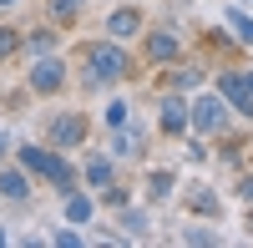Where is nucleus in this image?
Instances as JSON below:
<instances>
[{
  "label": "nucleus",
  "instance_id": "f257e3e1",
  "mask_svg": "<svg viewBox=\"0 0 253 248\" xmlns=\"http://www.w3.org/2000/svg\"><path fill=\"white\" fill-rule=\"evenodd\" d=\"M15 162H26V167L46 182V188H56V198H66L81 188V167L61 152V147H41V142H20L15 147Z\"/></svg>",
  "mask_w": 253,
  "mask_h": 248
},
{
  "label": "nucleus",
  "instance_id": "f03ea898",
  "mask_svg": "<svg viewBox=\"0 0 253 248\" xmlns=\"http://www.w3.org/2000/svg\"><path fill=\"white\" fill-rule=\"evenodd\" d=\"M132 76V56L122 51V41H91L86 51H81V81H86L91 91H101V86H117V81H126Z\"/></svg>",
  "mask_w": 253,
  "mask_h": 248
},
{
  "label": "nucleus",
  "instance_id": "7ed1b4c3",
  "mask_svg": "<svg viewBox=\"0 0 253 248\" xmlns=\"http://www.w3.org/2000/svg\"><path fill=\"white\" fill-rule=\"evenodd\" d=\"M66 81H71V71H66V61H61L56 51H51V56H36L31 66H26L31 96H56V91H66Z\"/></svg>",
  "mask_w": 253,
  "mask_h": 248
},
{
  "label": "nucleus",
  "instance_id": "20e7f679",
  "mask_svg": "<svg viewBox=\"0 0 253 248\" xmlns=\"http://www.w3.org/2000/svg\"><path fill=\"white\" fill-rule=\"evenodd\" d=\"M228 112H233V107L223 101L218 86L203 91V96L193 101V132H198V137H223V132H228Z\"/></svg>",
  "mask_w": 253,
  "mask_h": 248
},
{
  "label": "nucleus",
  "instance_id": "39448f33",
  "mask_svg": "<svg viewBox=\"0 0 253 248\" xmlns=\"http://www.w3.org/2000/svg\"><path fill=\"white\" fill-rule=\"evenodd\" d=\"M142 56H147V66H172V61L182 56L177 26H152V31H142Z\"/></svg>",
  "mask_w": 253,
  "mask_h": 248
},
{
  "label": "nucleus",
  "instance_id": "423d86ee",
  "mask_svg": "<svg viewBox=\"0 0 253 248\" xmlns=\"http://www.w3.org/2000/svg\"><path fill=\"white\" fill-rule=\"evenodd\" d=\"M36 198V172L26 162H0V203H15V208H26Z\"/></svg>",
  "mask_w": 253,
  "mask_h": 248
},
{
  "label": "nucleus",
  "instance_id": "0eeeda50",
  "mask_svg": "<svg viewBox=\"0 0 253 248\" xmlns=\"http://www.w3.org/2000/svg\"><path fill=\"white\" fill-rule=\"evenodd\" d=\"M86 132H91V122L81 117V112H56V117H51V127H46L51 147H61V152H76V147H86Z\"/></svg>",
  "mask_w": 253,
  "mask_h": 248
},
{
  "label": "nucleus",
  "instance_id": "6e6552de",
  "mask_svg": "<svg viewBox=\"0 0 253 248\" xmlns=\"http://www.w3.org/2000/svg\"><path fill=\"white\" fill-rule=\"evenodd\" d=\"M157 127H162V137H187V132H193V101H187L182 91L162 96V107H157Z\"/></svg>",
  "mask_w": 253,
  "mask_h": 248
},
{
  "label": "nucleus",
  "instance_id": "1a4fd4ad",
  "mask_svg": "<svg viewBox=\"0 0 253 248\" xmlns=\"http://www.w3.org/2000/svg\"><path fill=\"white\" fill-rule=\"evenodd\" d=\"M218 91L238 117L253 122V81H248V71H218Z\"/></svg>",
  "mask_w": 253,
  "mask_h": 248
},
{
  "label": "nucleus",
  "instance_id": "9d476101",
  "mask_svg": "<svg viewBox=\"0 0 253 248\" xmlns=\"http://www.w3.org/2000/svg\"><path fill=\"white\" fill-rule=\"evenodd\" d=\"M101 31H107L112 41H132V36L147 31V15H142L137 5H117V10L107 15V26H101Z\"/></svg>",
  "mask_w": 253,
  "mask_h": 248
},
{
  "label": "nucleus",
  "instance_id": "9b49d317",
  "mask_svg": "<svg viewBox=\"0 0 253 248\" xmlns=\"http://www.w3.org/2000/svg\"><path fill=\"white\" fill-rule=\"evenodd\" d=\"M81 182H86L91 193H101V188H112V182H117V162H112L107 152H91L86 162H81Z\"/></svg>",
  "mask_w": 253,
  "mask_h": 248
},
{
  "label": "nucleus",
  "instance_id": "f8f14e48",
  "mask_svg": "<svg viewBox=\"0 0 253 248\" xmlns=\"http://www.w3.org/2000/svg\"><path fill=\"white\" fill-rule=\"evenodd\" d=\"M61 213H66V223H76V228H81V223H91L96 218V193L86 188V193H66V198H61Z\"/></svg>",
  "mask_w": 253,
  "mask_h": 248
},
{
  "label": "nucleus",
  "instance_id": "ddd939ff",
  "mask_svg": "<svg viewBox=\"0 0 253 248\" xmlns=\"http://www.w3.org/2000/svg\"><path fill=\"white\" fill-rule=\"evenodd\" d=\"M56 41H61V26H36V31L26 36V46H20V51L36 61V56H51V51H56Z\"/></svg>",
  "mask_w": 253,
  "mask_h": 248
},
{
  "label": "nucleus",
  "instance_id": "4468645a",
  "mask_svg": "<svg viewBox=\"0 0 253 248\" xmlns=\"http://www.w3.org/2000/svg\"><path fill=\"white\" fill-rule=\"evenodd\" d=\"M81 10H86V0H46V15H51V26H76L81 20Z\"/></svg>",
  "mask_w": 253,
  "mask_h": 248
},
{
  "label": "nucleus",
  "instance_id": "2eb2a0df",
  "mask_svg": "<svg viewBox=\"0 0 253 248\" xmlns=\"http://www.w3.org/2000/svg\"><path fill=\"white\" fill-rule=\"evenodd\" d=\"M187 213H203V218H223V198L208 193V188H193L187 193Z\"/></svg>",
  "mask_w": 253,
  "mask_h": 248
},
{
  "label": "nucleus",
  "instance_id": "dca6fc26",
  "mask_svg": "<svg viewBox=\"0 0 253 248\" xmlns=\"http://www.w3.org/2000/svg\"><path fill=\"white\" fill-rule=\"evenodd\" d=\"M177 188V177L172 172H147V203H167Z\"/></svg>",
  "mask_w": 253,
  "mask_h": 248
},
{
  "label": "nucleus",
  "instance_id": "f3484780",
  "mask_svg": "<svg viewBox=\"0 0 253 248\" xmlns=\"http://www.w3.org/2000/svg\"><path fill=\"white\" fill-rule=\"evenodd\" d=\"M167 86H172V91H193V86H203V66H182V71H177V61H172Z\"/></svg>",
  "mask_w": 253,
  "mask_h": 248
},
{
  "label": "nucleus",
  "instance_id": "a211bd4d",
  "mask_svg": "<svg viewBox=\"0 0 253 248\" xmlns=\"http://www.w3.org/2000/svg\"><path fill=\"white\" fill-rule=\"evenodd\" d=\"M223 20H228V26H233V36L243 41V46H253V15H248V10L228 5V10H223Z\"/></svg>",
  "mask_w": 253,
  "mask_h": 248
},
{
  "label": "nucleus",
  "instance_id": "6ab92c4d",
  "mask_svg": "<svg viewBox=\"0 0 253 248\" xmlns=\"http://www.w3.org/2000/svg\"><path fill=\"white\" fill-rule=\"evenodd\" d=\"M20 46H26V36H20L15 26H0V66H10V61L20 56Z\"/></svg>",
  "mask_w": 253,
  "mask_h": 248
},
{
  "label": "nucleus",
  "instance_id": "aec40b11",
  "mask_svg": "<svg viewBox=\"0 0 253 248\" xmlns=\"http://www.w3.org/2000/svg\"><path fill=\"white\" fill-rule=\"evenodd\" d=\"M122 238H147V228H152V218H147V208H126L122 213Z\"/></svg>",
  "mask_w": 253,
  "mask_h": 248
},
{
  "label": "nucleus",
  "instance_id": "412c9836",
  "mask_svg": "<svg viewBox=\"0 0 253 248\" xmlns=\"http://www.w3.org/2000/svg\"><path fill=\"white\" fill-rule=\"evenodd\" d=\"M182 243H198V248H218L223 233L218 228H182Z\"/></svg>",
  "mask_w": 253,
  "mask_h": 248
},
{
  "label": "nucleus",
  "instance_id": "4be33fe9",
  "mask_svg": "<svg viewBox=\"0 0 253 248\" xmlns=\"http://www.w3.org/2000/svg\"><path fill=\"white\" fill-rule=\"evenodd\" d=\"M126 122H132V101H122V96L107 101V127L117 132V127H126Z\"/></svg>",
  "mask_w": 253,
  "mask_h": 248
},
{
  "label": "nucleus",
  "instance_id": "5701e85b",
  "mask_svg": "<svg viewBox=\"0 0 253 248\" xmlns=\"http://www.w3.org/2000/svg\"><path fill=\"white\" fill-rule=\"evenodd\" d=\"M96 198H101V203H107V208H126V203H132V193H126V188H122V182H112V188H101Z\"/></svg>",
  "mask_w": 253,
  "mask_h": 248
},
{
  "label": "nucleus",
  "instance_id": "b1692460",
  "mask_svg": "<svg viewBox=\"0 0 253 248\" xmlns=\"http://www.w3.org/2000/svg\"><path fill=\"white\" fill-rule=\"evenodd\" d=\"M51 243H56V248H81L86 238L76 233V223H66V228H56V233H51Z\"/></svg>",
  "mask_w": 253,
  "mask_h": 248
},
{
  "label": "nucleus",
  "instance_id": "393cba45",
  "mask_svg": "<svg viewBox=\"0 0 253 248\" xmlns=\"http://www.w3.org/2000/svg\"><path fill=\"white\" fill-rule=\"evenodd\" d=\"M238 198H243V203H248V208H253V172H248V177L238 182Z\"/></svg>",
  "mask_w": 253,
  "mask_h": 248
},
{
  "label": "nucleus",
  "instance_id": "a878e982",
  "mask_svg": "<svg viewBox=\"0 0 253 248\" xmlns=\"http://www.w3.org/2000/svg\"><path fill=\"white\" fill-rule=\"evenodd\" d=\"M0 162H10V137L0 132Z\"/></svg>",
  "mask_w": 253,
  "mask_h": 248
},
{
  "label": "nucleus",
  "instance_id": "bb28decb",
  "mask_svg": "<svg viewBox=\"0 0 253 248\" xmlns=\"http://www.w3.org/2000/svg\"><path fill=\"white\" fill-rule=\"evenodd\" d=\"M5 243H10V233H5V228H0V248H5Z\"/></svg>",
  "mask_w": 253,
  "mask_h": 248
},
{
  "label": "nucleus",
  "instance_id": "cd10ccee",
  "mask_svg": "<svg viewBox=\"0 0 253 248\" xmlns=\"http://www.w3.org/2000/svg\"><path fill=\"white\" fill-rule=\"evenodd\" d=\"M248 238H253V208H248Z\"/></svg>",
  "mask_w": 253,
  "mask_h": 248
},
{
  "label": "nucleus",
  "instance_id": "c85d7f7f",
  "mask_svg": "<svg viewBox=\"0 0 253 248\" xmlns=\"http://www.w3.org/2000/svg\"><path fill=\"white\" fill-rule=\"evenodd\" d=\"M0 5H15V0H0Z\"/></svg>",
  "mask_w": 253,
  "mask_h": 248
},
{
  "label": "nucleus",
  "instance_id": "c756f323",
  "mask_svg": "<svg viewBox=\"0 0 253 248\" xmlns=\"http://www.w3.org/2000/svg\"><path fill=\"white\" fill-rule=\"evenodd\" d=\"M248 81H253V71H248Z\"/></svg>",
  "mask_w": 253,
  "mask_h": 248
}]
</instances>
